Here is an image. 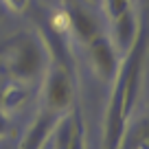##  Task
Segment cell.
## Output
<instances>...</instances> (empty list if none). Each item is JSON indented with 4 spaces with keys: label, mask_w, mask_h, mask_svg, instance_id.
I'll return each instance as SVG.
<instances>
[{
    "label": "cell",
    "mask_w": 149,
    "mask_h": 149,
    "mask_svg": "<svg viewBox=\"0 0 149 149\" xmlns=\"http://www.w3.org/2000/svg\"><path fill=\"white\" fill-rule=\"evenodd\" d=\"M147 48H149V18L143 15L138 35H136L134 44L123 53L118 70L114 74V79L110 81L112 92L105 121H103L101 149H123V140L127 134V121L138 103L140 88H143Z\"/></svg>",
    "instance_id": "cell-1"
},
{
    "label": "cell",
    "mask_w": 149,
    "mask_h": 149,
    "mask_svg": "<svg viewBox=\"0 0 149 149\" xmlns=\"http://www.w3.org/2000/svg\"><path fill=\"white\" fill-rule=\"evenodd\" d=\"M0 70L11 81L29 84L46 70V48L31 33H18L0 46Z\"/></svg>",
    "instance_id": "cell-2"
},
{
    "label": "cell",
    "mask_w": 149,
    "mask_h": 149,
    "mask_svg": "<svg viewBox=\"0 0 149 149\" xmlns=\"http://www.w3.org/2000/svg\"><path fill=\"white\" fill-rule=\"evenodd\" d=\"M57 48L53 51L51 61L46 64L44 70V81H42V110L53 112V114H66L70 112L74 101V72L68 61L64 46H61V37L55 35Z\"/></svg>",
    "instance_id": "cell-3"
},
{
    "label": "cell",
    "mask_w": 149,
    "mask_h": 149,
    "mask_svg": "<svg viewBox=\"0 0 149 149\" xmlns=\"http://www.w3.org/2000/svg\"><path fill=\"white\" fill-rule=\"evenodd\" d=\"M86 48H88L90 64H92V70L97 72V77L103 81H112L118 70V64H121V53L112 44L110 35L101 31L97 37H92L86 44Z\"/></svg>",
    "instance_id": "cell-4"
},
{
    "label": "cell",
    "mask_w": 149,
    "mask_h": 149,
    "mask_svg": "<svg viewBox=\"0 0 149 149\" xmlns=\"http://www.w3.org/2000/svg\"><path fill=\"white\" fill-rule=\"evenodd\" d=\"M53 143L57 149H86L84 121L79 110H70L59 118L53 130Z\"/></svg>",
    "instance_id": "cell-5"
},
{
    "label": "cell",
    "mask_w": 149,
    "mask_h": 149,
    "mask_svg": "<svg viewBox=\"0 0 149 149\" xmlns=\"http://www.w3.org/2000/svg\"><path fill=\"white\" fill-rule=\"evenodd\" d=\"M64 9H66L68 20H70V33H72L77 40H81L84 44H88L92 37H97L99 33H101V24L97 22V18H94L90 7L70 0Z\"/></svg>",
    "instance_id": "cell-6"
},
{
    "label": "cell",
    "mask_w": 149,
    "mask_h": 149,
    "mask_svg": "<svg viewBox=\"0 0 149 149\" xmlns=\"http://www.w3.org/2000/svg\"><path fill=\"white\" fill-rule=\"evenodd\" d=\"M61 116H64V114H53V112L42 110L31 121V125L26 127L18 149H40L44 145V140L53 134V130H55V125L59 123Z\"/></svg>",
    "instance_id": "cell-7"
},
{
    "label": "cell",
    "mask_w": 149,
    "mask_h": 149,
    "mask_svg": "<svg viewBox=\"0 0 149 149\" xmlns=\"http://www.w3.org/2000/svg\"><path fill=\"white\" fill-rule=\"evenodd\" d=\"M138 29H140V22H138V15H136L134 9L121 13L118 18L112 20V33H110V40L112 44L116 46L118 53H125L127 48L134 44L136 35H138Z\"/></svg>",
    "instance_id": "cell-8"
},
{
    "label": "cell",
    "mask_w": 149,
    "mask_h": 149,
    "mask_svg": "<svg viewBox=\"0 0 149 149\" xmlns=\"http://www.w3.org/2000/svg\"><path fill=\"white\" fill-rule=\"evenodd\" d=\"M29 99V90L26 84H20V81H9L0 88V110L9 114L15 112L24 105V101Z\"/></svg>",
    "instance_id": "cell-9"
},
{
    "label": "cell",
    "mask_w": 149,
    "mask_h": 149,
    "mask_svg": "<svg viewBox=\"0 0 149 149\" xmlns=\"http://www.w3.org/2000/svg\"><path fill=\"white\" fill-rule=\"evenodd\" d=\"M101 5L105 7V13L110 15V20H114L132 9V0H101Z\"/></svg>",
    "instance_id": "cell-10"
},
{
    "label": "cell",
    "mask_w": 149,
    "mask_h": 149,
    "mask_svg": "<svg viewBox=\"0 0 149 149\" xmlns=\"http://www.w3.org/2000/svg\"><path fill=\"white\" fill-rule=\"evenodd\" d=\"M134 147H136V149H149V116L138 125V132H136V140H134Z\"/></svg>",
    "instance_id": "cell-11"
},
{
    "label": "cell",
    "mask_w": 149,
    "mask_h": 149,
    "mask_svg": "<svg viewBox=\"0 0 149 149\" xmlns=\"http://www.w3.org/2000/svg\"><path fill=\"white\" fill-rule=\"evenodd\" d=\"M5 2V7L9 11H15V13H22V11H26V7H29V2L31 0H2Z\"/></svg>",
    "instance_id": "cell-12"
},
{
    "label": "cell",
    "mask_w": 149,
    "mask_h": 149,
    "mask_svg": "<svg viewBox=\"0 0 149 149\" xmlns=\"http://www.w3.org/2000/svg\"><path fill=\"white\" fill-rule=\"evenodd\" d=\"M7 132H9V121H7V114L0 110V138H2Z\"/></svg>",
    "instance_id": "cell-13"
},
{
    "label": "cell",
    "mask_w": 149,
    "mask_h": 149,
    "mask_svg": "<svg viewBox=\"0 0 149 149\" xmlns=\"http://www.w3.org/2000/svg\"><path fill=\"white\" fill-rule=\"evenodd\" d=\"M81 5L90 7V9H97V7H101V0H79Z\"/></svg>",
    "instance_id": "cell-14"
},
{
    "label": "cell",
    "mask_w": 149,
    "mask_h": 149,
    "mask_svg": "<svg viewBox=\"0 0 149 149\" xmlns=\"http://www.w3.org/2000/svg\"><path fill=\"white\" fill-rule=\"evenodd\" d=\"M40 149H57V147H55V143H53V134L48 136L46 140H44V145H42V147H40Z\"/></svg>",
    "instance_id": "cell-15"
},
{
    "label": "cell",
    "mask_w": 149,
    "mask_h": 149,
    "mask_svg": "<svg viewBox=\"0 0 149 149\" xmlns=\"http://www.w3.org/2000/svg\"><path fill=\"white\" fill-rule=\"evenodd\" d=\"M143 15L149 18V0H145V9H143Z\"/></svg>",
    "instance_id": "cell-16"
},
{
    "label": "cell",
    "mask_w": 149,
    "mask_h": 149,
    "mask_svg": "<svg viewBox=\"0 0 149 149\" xmlns=\"http://www.w3.org/2000/svg\"><path fill=\"white\" fill-rule=\"evenodd\" d=\"M132 149H136V147H132Z\"/></svg>",
    "instance_id": "cell-17"
}]
</instances>
